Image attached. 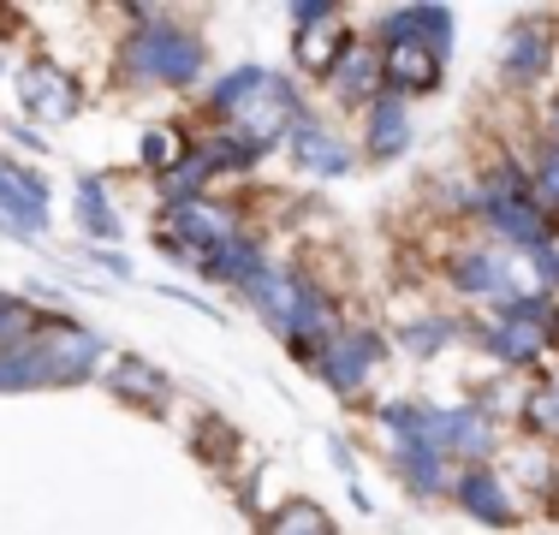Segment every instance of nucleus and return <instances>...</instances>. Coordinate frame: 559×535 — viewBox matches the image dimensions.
I'll use <instances>...</instances> for the list:
<instances>
[{
  "mask_svg": "<svg viewBox=\"0 0 559 535\" xmlns=\"http://www.w3.org/2000/svg\"><path fill=\"white\" fill-rule=\"evenodd\" d=\"M381 48L388 43H423L429 54H452V7H399L381 19Z\"/></svg>",
  "mask_w": 559,
  "mask_h": 535,
  "instance_id": "obj_12",
  "label": "nucleus"
},
{
  "mask_svg": "<svg viewBox=\"0 0 559 535\" xmlns=\"http://www.w3.org/2000/svg\"><path fill=\"white\" fill-rule=\"evenodd\" d=\"M102 364V340L78 321H48L36 340L0 352V393H24V387H72Z\"/></svg>",
  "mask_w": 559,
  "mask_h": 535,
  "instance_id": "obj_1",
  "label": "nucleus"
},
{
  "mask_svg": "<svg viewBox=\"0 0 559 535\" xmlns=\"http://www.w3.org/2000/svg\"><path fill=\"white\" fill-rule=\"evenodd\" d=\"M114 387H119L126 399H143L150 411H162L167 393H173L167 374H155L150 364H138V357H119V364H114Z\"/></svg>",
  "mask_w": 559,
  "mask_h": 535,
  "instance_id": "obj_20",
  "label": "nucleus"
},
{
  "mask_svg": "<svg viewBox=\"0 0 559 535\" xmlns=\"http://www.w3.org/2000/svg\"><path fill=\"white\" fill-rule=\"evenodd\" d=\"M19 102L24 114H31V126H60V119H72L78 107H84V90H78V78H66L55 60H31L19 72Z\"/></svg>",
  "mask_w": 559,
  "mask_h": 535,
  "instance_id": "obj_4",
  "label": "nucleus"
},
{
  "mask_svg": "<svg viewBox=\"0 0 559 535\" xmlns=\"http://www.w3.org/2000/svg\"><path fill=\"white\" fill-rule=\"evenodd\" d=\"M524 268H536V274H542V292H559V238H554V245H542L536 257H524Z\"/></svg>",
  "mask_w": 559,
  "mask_h": 535,
  "instance_id": "obj_27",
  "label": "nucleus"
},
{
  "mask_svg": "<svg viewBox=\"0 0 559 535\" xmlns=\"http://www.w3.org/2000/svg\"><path fill=\"white\" fill-rule=\"evenodd\" d=\"M441 72H447V60L429 54L423 43H388L381 48V84H388V96H399V102L435 96V90H441Z\"/></svg>",
  "mask_w": 559,
  "mask_h": 535,
  "instance_id": "obj_8",
  "label": "nucleus"
},
{
  "mask_svg": "<svg viewBox=\"0 0 559 535\" xmlns=\"http://www.w3.org/2000/svg\"><path fill=\"white\" fill-rule=\"evenodd\" d=\"M512 274H524V262H512V250H500V245H471L452 262V286H459L464 298H483V304L524 298V292L512 286Z\"/></svg>",
  "mask_w": 559,
  "mask_h": 535,
  "instance_id": "obj_5",
  "label": "nucleus"
},
{
  "mask_svg": "<svg viewBox=\"0 0 559 535\" xmlns=\"http://www.w3.org/2000/svg\"><path fill=\"white\" fill-rule=\"evenodd\" d=\"M185 155H191V138H185V131H173V126H155L150 138H143V167L162 173V179L179 167Z\"/></svg>",
  "mask_w": 559,
  "mask_h": 535,
  "instance_id": "obj_22",
  "label": "nucleus"
},
{
  "mask_svg": "<svg viewBox=\"0 0 559 535\" xmlns=\"http://www.w3.org/2000/svg\"><path fill=\"white\" fill-rule=\"evenodd\" d=\"M399 340H405V352H417V357H435L441 345H452V340H459V328H452L447 316H417V321H405V333H399Z\"/></svg>",
  "mask_w": 559,
  "mask_h": 535,
  "instance_id": "obj_23",
  "label": "nucleus"
},
{
  "mask_svg": "<svg viewBox=\"0 0 559 535\" xmlns=\"http://www.w3.org/2000/svg\"><path fill=\"white\" fill-rule=\"evenodd\" d=\"M78 221H84V233L102 238V245H114V238H119V214H114L108 185H102V179H78Z\"/></svg>",
  "mask_w": 559,
  "mask_h": 535,
  "instance_id": "obj_19",
  "label": "nucleus"
},
{
  "mask_svg": "<svg viewBox=\"0 0 559 535\" xmlns=\"http://www.w3.org/2000/svg\"><path fill=\"white\" fill-rule=\"evenodd\" d=\"M269 78H274L269 66H233V72H226L221 84H215V96H209L215 119H233L238 107H250V102L262 96V90H269Z\"/></svg>",
  "mask_w": 559,
  "mask_h": 535,
  "instance_id": "obj_18",
  "label": "nucleus"
},
{
  "mask_svg": "<svg viewBox=\"0 0 559 535\" xmlns=\"http://www.w3.org/2000/svg\"><path fill=\"white\" fill-rule=\"evenodd\" d=\"M393 459H399V476H405L417 494H447V488H452L447 459H441L435 447H423V440H399Z\"/></svg>",
  "mask_w": 559,
  "mask_h": 535,
  "instance_id": "obj_17",
  "label": "nucleus"
},
{
  "mask_svg": "<svg viewBox=\"0 0 559 535\" xmlns=\"http://www.w3.org/2000/svg\"><path fill=\"white\" fill-rule=\"evenodd\" d=\"M292 160H298L304 173H316V179H345L357 155L334 126H322V119L304 114L298 126H292Z\"/></svg>",
  "mask_w": 559,
  "mask_h": 535,
  "instance_id": "obj_10",
  "label": "nucleus"
},
{
  "mask_svg": "<svg viewBox=\"0 0 559 535\" xmlns=\"http://www.w3.org/2000/svg\"><path fill=\"white\" fill-rule=\"evenodd\" d=\"M131 19H138V31L126 36V72L138 84L191 90L203 78V43L191 31H173V24H162V12H150V7H138Z\"/></svg>",
  "mask_w": 559,
  "mask_h": 535,
  "instance_id": "obj_2",
  "label": "nucleus"
},
{
  "mask_svg": "<svg viewBox=\"0 0 559 535\" xmlns=\"http://www.w3.org/2000/svg\"><path fill=\"white\" fill-rule=\"evenodd\" d=\"M0 221L12 226V238H31L36 226H48V185L36 167L0 155Z\"/></svg>",
  "mask_w": 559,
  "mask_h": 535,
  "instance_id": "obj_6",
  "label": "nucleus"
},
{
  "mask_svg": "<svg viewBox=\"0 0 559 535\" xmlns=\"http://www.w3.org/2000/svg\"><path fill=\"white\" fill-rule=\"evenodd\" d=\"M548 66H554V31H548V24H518V31L506 36V54H500V78H506V84L530 90V84L548 78Z\"/></svg>",
  "mask_w": 559,
  "mask_h": 535,
  "instance_id": "obj_13",
  "label": "nucleus"
},
{
  "mask_svg": "<svg viewBox=\"0 0 559 535\" xmlns=\"http://www.w3.org/2000/svg\"><path fill=\"white\" fill-rule=\"evenodd\" d=\"M452 494L464 500V512L471 518H483V524H518V500H512V488H506V476L500 471H488V464H471V471H459L452 476Z\"/></svg>",
  "mask_w": 559,
  "mask_h": 535,
  "instance_id": "obj_11",
  "label": "nucleus"
},
{
  "mask_svg": "<svg viewBox=\"0 0 559 535\" xmlns=\"http://www.w3.org/2000/svg\"><path fill=\"white\" fill-rule=\"evenodd\" d=\"M43 328H48V321H43V310H36L31 298H19V292H0V352L36 340Z\"/></svg>",
  "mask_w": 559,
  "mask_h": 535,
  "instance_id": "obj_21",
  "label": "nucleus"
},
{
  "mask_svg": "<svg viewBox=\"0 0 559 535\" xmlns=\"http://www.w3.org/2000/svg\"><path fill=\"white\" fill-rule=\"evenodd\" d=\"M554 494H559V464H554Z\"/></svg>",
  "mask_w": 559,
  "mask_h": 535,
  "instance_id": "obj_31",
  "label": "nucleus"
},
{
  "mask_svg": "<svg viewBox=\"0 0 559 535\" xmlns=\"http://www.w3.org/2000/svg\"><path fill=\"white\" fill-rule=\"evenodd\" d=\"M411 150V102L381 96L369 107V160H399Z\"/></svg>",
  "mask_w": 559,
  "mask_h": 535,
  "instance_id": "obj_16",
  "label": "nucleus"
},
{
  "mask_svg": "<svg viewBox=\"0 0 559 535\" xmlns=\"http://www.w3.org/2000/svg\"><path fill=\"white\" fill-rule=\"evenodd\" d=\"M162 238H167V245L197 250V257H203V268H209V257H215V250H226L233 238H245V226H238L233 209L209 203V197H191V203H167Z\"/></svg>",
  "mask_w": 559,
  "mask_h": 535,
  "instance_id": "obj_3",
  "label": "nucleus"
},
{
  "mask_svg": "<svg viewBox=\"0 0 559 535\" xmlns=\"http://www.w3.org/2000/svg\"><path fill=\"white\" fill-rule=\"evenodd\" d=\"M12 138H19L24 150H43V155H48V138H43V131H36V126H19V131H12Z\"/></svg>",
  "mask_w": 559,
  "mask_h": 535,
  "instance_id": "obj_29",
  "label": "nucleus"
},
{
  "mask_svg": "<svg viewBox=\"0 0 559 535\" xmlns=\"http://www.w3.org/2000/svg\"><path fill=\"white\" fill-rule=\"evenodd\" d=\"M476 345H483V352H495L500 364H512V369H524V364H536L542 352H548V340H542L536 328H524V321H483V328H476Z\"/></svg>",
  "mask_w": 559,
  "mask_h": 535,
  "instance_id": "obj_14",
  "label": "nucleus"
},
{
  "mask_svg": "<svg viewBox=\"0 0 559 535\" xmlns=\"http://www.w3.org/2000/svg\"><path fill=\"white\" fill-rule=\"evenodd\" d=\"M524 417L536 423V428H548V435H559V374L542 393H530V405H524Z\"/></svg>",
  "mask_w": 559,
  "mask_h": 535,
  "instance_id": "obj_26",
  "label": "nucleus"
},
{
  "mask_svg": "<svg viewBox=\"0 0 559 535\" xmlns=\"http://www.w3.org/2000/svg\"><path fill=\"white\" fill-rule=\"evenodd\" d=\"M530 197L559 221V143H542L536 167H530Z\"/></svg>",
  "mask_w": 559,
  "mask_h": 535,
  "instance_id": "obj_24",
  "label": "nucleus"
},
{
  "mask_svg": "<svg viewBox=\"0 0 559 535\" xmlns=\"http://www.w3.org/2000/svg\"><path fill=\"white\" fill-rule=\"evenodd\" d=\"M376 364H381V333L376 328H345L340 340L316 357V369H322V381L334 387V393H357V387L376 374Z\"/></svg>",
  "mask_w": 559,
  "mask_h": 535,
  "instance_id": "obj_7",
  "label": "nucleus"
},
{
  "mask_svg": "<svg viewBox=\"0 0 559 535\" xmlns=\"http://www.w3.org/2000/svg\"><path fill=\"white\" fill-rule=\"evenodd\" d=\"M322 84L334 90L340 102H352V107H376L381 96H388V84H381V43H357L352 36Z\"/></svg>",
  "mask_w": 559,
  "mask_h": 535,
  "instance_id": "obj_9",
  "label": "nucleus"
},
{
  "mask_svg": "<svg viewBox=\"0 0 559 535\" xmlns=\"http://www.w3.org/2000/svg\"><path fill=\"white\" fill-rule=\"evenodd\" d=\"M328 12H334V7H328V0H304V7H292V24H298V31H304V24L328 19Z\"/></svg>",
  "mask_w": 559,
  "mask_h": 535,
  "instance_id": "obj_28",
  "label": "nucleus"
},
{
  "mask_svg": "<svg viewBox=\"0 0 559 535\" xmlns=\"http://www.w3.org/2000/svg\"><path fill=\"white\" fill-rule=\"evenodd\" d=\"M345 43H352V36L340 31V7H334L328 19L304 24V31H298V43H292V54H298V66H304L310 78H328V72H334V60L345 54Z\"/></svg>",
  "mask_w": 559,
  "mask_h": 535,
  "instance_id": "obj_15",
  "label": "nucleus"
},
{
  "mask_svg": "<svg viewBox=\"0 0 559 535\" xmlns=\"http://www.w3.org/2000/svg\"><path fill=\"white\" fill-rule=\"evenodd\" d=\"M269 535H334V524H328L310 500H292V506H280V512H274Z\"/></svg>",
  "mask_w": 559,
  "mask_h": 535,
  "instance_id": "obj_25",
  "label": "nucleus"
},
{
  "mask_svg": "<svg viewBox=\"0 0 559 535\" xmlns=\"http://www.w3.org/2000/svg\"><path fill=\"white\" fill-rule=\"evenodd\" d=\"M554 143H559V102H554Z\"/></svg>",
  "mask_w": 559,
  "mask_h": 535,
  "instance_id": "obj_30",
  "label": "nucleus"
}]
</instances>
